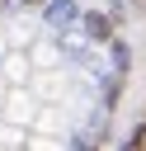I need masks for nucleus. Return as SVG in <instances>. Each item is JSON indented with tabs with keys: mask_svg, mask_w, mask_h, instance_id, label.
I'll return each instance as SVG.
<instances>
[{
	"mask_svg": "<svg viewBox=\"0 0 146 151\" xmlns=\"http://www.w3.org/2000/svg\"><path fill=\"white\" fill-rule=\"evenodd\" d=\"M85 28H89V38H99V42L108 38V19H104V14H85Z\"/></svg>",
	"mask_w": 146,
	"mask_h": 151,
	"instance_id": "nucleus-2",
	"label": "nucleus"
},
{
	"mask_svg": "<svg viewBox=\"0 0 146 151\" xmlns=\"http://www.w3.org/2000/svg\"><path fill=\"white\" fill-rule=\"evenodd\" d=\"M47 19H52V24H66V19H75V5H71V0H57V5H47Z\"/></svg>",
	"mask_w": 146,
	"mask_h": 151,
	"instance_id": "nucleus-1",
	"label": "nucleus"
}]
</instances>
